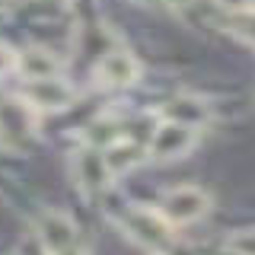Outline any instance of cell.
<instances>
[{
  "label": "cell",
  "instance_id": "d6986e66",
  "mask_svg": "<svg viewBox=\"0 0 255 255\" xmlns=\"http://www.w3.org/2000/svg\"><path fill=\"white\" fill-rule=\"evenodd\" d=\"M249 10H255V0H249Z\"/></svg>",
  "mask_w": 255,
  "mask_h": 255
},
{
  "label": "cell",
  "instance_id": "ba28073f",
  "mask_svg": "<svg viewBox=\"0 0 255 255\" xmlns=\"http://www.w3.org/2000/svg\"><path fill=\"white\" fill-rule=\"evenodd\" d=\"M35 236L45 255H58L77 243V223L64 211H45L35 223Z\"/></svg>",
  "mask_w": 255,
  "mask_h": 255
},
{
  "label": "cell",
  "instance_id": "3957f363",
  "mask_svg": "<svg viewBox=\"0 0 255 255\" xmlns=\"http://www.w3.org/2000/svg\"><path fill=\"white\" fill-rule=\"evenodd\" d=\"M198 143V128L175 122V118H163L159 125H153L150 131V143H147V156L156 159V163H172V159H182L195 150Z\"/></svg>",
  "mask_w": 255,
  "mask_h": 255
},
{
  "label": "cell",
  "instance_id": "30bf717a",
  "mask_svg": "<svg viewBox=\"0 0 255 255\" xmlns=\"http://www.w3.org/2000/svg\"><path fill=\"white\" fill-rule=\"evenodd\" d=\"M102 153H106V163H109L112 175H122V172H128V169H134V166H137L140 159L147 156V147H143V143L128 140V137H122V140L112 143V147H106Z\"/></svg>",
  "mask_w": 255,
  "mask_h": 255
},
{
  "label": "cell",
  "instance_id": "8992f818",
  "mask_svg": "<svg viewBox=\"0 0 255 255\" xmlns=\"http://www.w3.org/2000/svg\"><path fill=\"white\" fill-rule=\"evenodd\" d=\"M140 77V64L134 58L131 51H125V48H115V51H106L99 58L93 70V80L99 90H125V86L137 83Z\"/></svg>",
  "mask_w": 255,
  "mask_h": 255
},
{
  "label": "cell",
  "instance_id": "e0dca14e",
  "mask_svg": "<svg viewBox=\"0 0 255 255\" xmlns=\"http://www.w3.org/2000/svg\"><path fill=\"white\" fill-rule=\"evenodd\" d=\"M58 255H86V252H83V249H80V246L74 243V246H67L64 252H58Z\"/></svg>",
  "mask_w": 255,
  "mask_h": 255
},
{
  "label": "cell",
  "instance_id": "9a60e30c",
  "mask_svg": "<svg viewBox=\"0 0 255 255\" xmlns=\"http://www.w3.org/2000/svg\"><path fill=\"white\" fill-rule=\"evenodd\" d=\"M166 6H172V10H188V6H195L198 0H163Z\"/></svg>",
  "mask_w": 255,
  "mask_h": 255
},
{
  "label": "cell",
  "instance_id": "ffe728a7",
  "mask_svg": "<svg viewBox=\"0 0 255 255\" xmlns=\"http://www.w3.org/2000/svg\"><path fill=\"white\" fill-rule=\"evenodd\" d=\"M54 3H67V0H54Z\"/></svg>",
  "mask_w": 255,
  "mask_h": 255
},
{
  "label": "cell",
  "instance_id": "7a4b0ae2",
  "mask_svg": "<svg viewBox=\"0 0 255 255\" xmlns=\"http://www.w3.org/2000/svg\"><path fill=\"white\" fill-rule=\"evenodd\" d=\"M38 134V112L22 96H0V143L6 150H26Z\"/></svg>",
  "mask_w": 255,
  "mask_h": 255
},
{
  "label": "cell",
  "instance_id": "7c38bea8",
  "mask_svg": "<svg viewBox=\"0 0 255 255\" xmlns=\"http://www.w3.org/2000/svg\"><path fill=\"white\" fill-rule=\"evenodd\" d=\"M230 32L239 35L243 42L255 45V10H239V13H233V19H230Z\"/></svg>",
  "mask_w": 255,
  "mask_h": 255
},
{
  "label": "cell",
  "instance_id": "277c9868",
  "mask_svg": "<svg viewBox=\"0 0 255 255\" xmlns=\"http://www.w3.org/2000/svg\"><path fill=\"white\" fill-rule=\"evenodd\" d=\"M172 227H185V223L201 220L207 211H211V195L198 185H179L172 191H166L163 201L156 207Z\"/></svg>",
  "mask_w": 255,
  "mask_h": 255
},
{
  "label": "cell",
  "instance_id": "5b68a950",
  "mask_svg": "<svg viewBox=\"0 0 255 255\" xmlns=\"http://www.w3.org/2000/svg\"><path fill=\"white\" fill-rule=\"evenodd\" d=\"M70 169H74V179H77V188L83 191V195H102L109 185H112V169L106 163V153H102L99 147H83L80 153H74V163H70Z\"/></svg>",
  "mask_w": 255,
  "mask_h": 255
},
{
  "label": "cell",
  "instance_id": "4fadbf2b",
  "mask_svg": "<svg viewBox=\"0 0 255 255\" xmlns=\"http://www.w3.org/2000/svg\"><path fill=\"white\" fill-rule=\"evenodd\" d=\"M227 246H233V249H239L243 255H255V230H243V233H236V236L230 239Z\"/></svg>",
  "mask_w": 255,
  "mask_h": 255
},
{
  "label": "cell",
  "instance_id": "8fae6325",
  "mask_svg": "<svg viewBox=\"0 0 255 255\" xmlns=\"http://www.w3.org/2000/svg\"><path fill=\"white\" fill-rule=\"evenodd\" d=\"M122 137H125V131H122V125H118L115 118H96V122L86 125V134H83L86 147H99V150L112 147V143L122 140Z\"/></svg>",
  "mask_w": 255,
  "mask_h": 255
},
{
  "label": "cell",
  "instance_id": "2e32d148",
  "mask_svg": "<svg viewBox=\"0 0 255 255\" xmlns=\"http://www.w3.org/2000/svg\"><path fill=\"white\" fill-rule=\"evenodd\" d=\"M211 255H243V252H239V249H233V246H223V249L211 252Z\"/></svg>",
  "mask_w": 255,
  "mask_h": 255
},
{
  "label": "cell",
  "instance_id": "6da1fadb",
  "mask_svg": "<svg viewBox=\"0 0 255 255\" xmlns=\"http://www.w3.org/2000/svg\"><path fill=\"white\" fill-rule=\"evenodd\" d=\"M118 227L131 243H137L150 255H166L172 249V223L153 207H128L118 217Z\"/></svg>",
  "mask_w": 255,
  "mask_h": 255
},
{
  "label": "cell",
  "instance_id": "52a82bcc",
  "mask_svg": "<svg viewBox=\"0 0 255 255\" xmlns=\"http://www.w3.org/2000/svg\"><path fill=\"white\" fill-rule=\"evenodd\" d=\"M74 86L67 80L58 77H42V80H26V90H22V99L29 102L32 109L42 115V112H61L74 102Z\"/></svg>",
  "mask_w": 255,
  "mask_h": 255
},
{
  "label": "cell",
  "instance_id": "5bb4252c",
  "mask_svg": "<svg viewBox=\"0 0 255 255\" xmlns=\"http://www.w3.org/2000/svg\"><path fill=\"white\" fill-rule=\"evenodd\" d=\"M10 70H16V51H10L6 45H0V77H6Z\"/></svg>",
  "mask_w": 255,
  "mask_h": 255
},
{
  "label": "cell",
  "instance_id": "ac0fdd59",
  "mask_svg": "<svg viewBox=\"0 0 255 255\" xmlns=\"http://www.w3.org/2000/svg\"><path fill=\"white\" fill-rule=\"evenodd\" d=\"M137 3H143V6H147V3H153V0H137Z\"/></svg>",
  "mask_w": 255,
  "mask_h": 255
},
{
  "label": "cell",
  "instance_id": "9c48e42d",
  "mask_svg": "<svg viewBox=\"0 0 255 255\" xmlns=\"http://www.w3.org/2000/svg\"><path fill=\"white\" fill-rule=\"evenodd\" d=\"M16 74H22L26 80L58 77L61 74V61L54 58L48 48H26V51L16 54Z\"/></svg>",
  "mask_w": 255,
  "mask_h": 255
}]
</instances>
